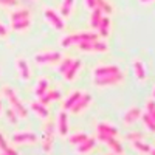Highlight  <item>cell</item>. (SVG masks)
I'll return each instance as SVG.
<instances>
[{
	"instance_id": "cell-1",
	"label": "cell",
	"mask_w": 155,
	"mask_h": 155,
	"mask_svg": "<svg viewBox=\"0 0 155 155\" xmlns=\"http://www.w3.org/2000/svg\"><path fill=\"white\" fill-rule=\"evenodd\" d=\"M3 93H5V96L8 98L9 104L12 106V110L17 113V116H20V118H27V116H28V110L25 109L23 104L19 101V98H17V95H16L14 90L6 85V87H3Z\"/></svg>"
},
{
	"instance_id": "cell-2",
	"label": "cell",
	"mask_w": 155,
	"mask_h": 155,
	"mask_svg": "<svg viewBox=\"0 0 155 155\" xmlns=\"http://www.w3.org/2000/svg\"><path fill=\"white\" fill-rule=\"evenodd\" d=\"M96 34H90V33H82V34H70L65 36L61 41V45L64 48H67L73 44H79V42H90V41H96Z\"/></svg>"
},
{
	"instance_id": "cell-3",
	"label": "cell",
	"mask_w": 155,
	"mask_h": 155,
	"mask_svg": "<svg viewBox=\"0 0 155 155\" xmlns=\"http://www.w3.org/2000/svg\"><path fill=\"white\" fill-rule=\"evenodd\" d=\"M53 138H54V123L47 121L44 126V135H42V149L44 152L50 153L51 147H53Z\"/></svg>"
},
{
	"instance_id": "cell-4",
	"label": "cell",
	"mask_w": 155,
	"mask_h": 155,
	"mask_svg": "<svg viewBox=\"0 0 155 155\" xmlns=\"http://www.w3.org/2000/svg\"><path fill=\"white\" fill-rule=\"evenodd\" d=\"M124 81V73L118 71L113 74H107V76H98L95 78V84L98 87H109V85H116Z\"/></svg>"
},
{
	"instance_id": "cell-5",
	"label": "cell",
	"mask_w": 155,
	"mask_h": 155,
	"mask_svg": "<svg viewBox=\"0 0 155 155\" xmlns=\"http://www.w3.org/2000/svg\"><path fill=\"white\" fill-rule=\"evenodd\" d=\"M34 61L37 64H53V62H58L61 61V53L58 51H45V53H37L34 56Z\"/></svg>"
},
{
	"instance_id": "cell-6",
	"label": "cell",
	"mask_w": 155,
	"mask_h": 155,
	"mask_svg": "<svg viewBox=\"0 0 155 155\" xmlns=\"http://www.w3.org/2000/svg\"><path fill=\"white\" fill-rule=\"evenodd\" d=\"M78 48L82 51H107V45L99 41H90V42H79Z\"/></svg>"
},
{
	"instance_id": "cell-7",
	"label": "cell",
	"mask_w": 155,
	"mask_h": 155,
	"mask_svg": "<svg viewBox=\"0 0 155 155\" xmlns=\"http://www.w3.org/2000/svg\"><path fill=\"white\" fill-rule=\"evenodd\" d=\"M36 141H37V137L31 132H20V134L12 135V143H17V144H33Z\"/></svg>"
},
{
	"instance_id": "cell-8",
	"label": "cell",
	"mask_w": 155,
	"mask_h": 155,
	"mask_svg": "<svg viewBox=\"0 0 155 155\" xmlns=\"http://www.w3.org/2000/svg\"><path fill=\"white\" fill-rule=\"evenodd\" d=\"M92 102V95H88V93H82L81 95V98L76 101V104L70 109L73 113H79V112H82V110H85L87 107H88V104Z\"/></svg>"
},
{
	"instance_id": "cell-9",
	"label": "cell",
	"mask_w": 155,
	"mask_h": 155,
	"mask_svg": "<svg viewBox=\"0 0 155 155\" xmlns=\"http://www.w3.org/2000/svg\"><path fill=\"white\" fill-rule=\"evenodd\" d=\"M98 137H99V140L106 141V144H107L115 153H123V146L115 140V137H112V135H106V134H99Z\"/></svg>"
},
{
	"instance_id": "cell-10",
	"label": "cell",
	"mask_w": 155,
	"mask_h": 155,
	"mask_svg": "<svg viewBox=\"0 0 155 155\" xmlns=\"http://www.w3.org/2000/svg\"><path fill=\"white\" fill-rule=\"evenodd\" d=\"M120 71V67L116 65H99L93 70V76L98 78V76H107V74H113V73H118Z\"/></svg>"
},
{
	"instance_id": "cell-11",
	"label": "cell",
	"mask_w": 155,
	"mask_h": 155,
	"mask_svg": "<svg viewBox=\"0 0 155 155\" xmlns=\"http://www.w3.org/2000/svg\"><path fill=\"white\" fill-rule=\"evenodd\" d=\"M58 130L61 137H67L68 134V116L65 112L59 113V118H58Z\"/></svg>"
},
{
	"instance_id": "cell-12",
	"label": "cell",
	"mask_w": 155,
	"mask_h": 155,
	"mask_svg": "<svg viewBox=\"0 0 155 155\" xmlns=\"http://www.w3.org/2000/svg\"><path fill=\"white\" fill-rule=\"evenodd\" d=\"M141 116V110L138 107H132L130 110H127L126 115H124V124H134L138 118Z\"/></svg>"
},
{
	"instance_id": "cell-13",
	"label": "cell",
	"mask_w": 155,
	"mask_h": 155,
	"mask_svg": "<svg viewBox=\"0 0 155 155\" xmlns=\"http://www.w3.org/2000/svg\"><path fill=\"white\" fill-rule=\"evenodd\" d=\"M16 65H17V71L20 74L22 79H30V68H28V64L25 59H17L16 61Z\"/></svg>"
},
{
	"instance_id": "cell-14",
	"label": "cell",
	"mask_w": 155,
	"mask_h": 155,
	"mask_svg": "<svg viewBox=\"0 0 155 155\" xmlns=\"http://www.w3.org/2000/svg\"><path fill=\"white\" fill-rule=\"evenodd\" d=\"M95 143H96L95 138H87L85 141H82L81 144H78V153H81V155L88 153L90 150L95 147Z\"/></svg>"
},
{
	"instance_id": "cell-15",
	"label": "cell",
	"mask_w": 155,
	"mask_h": 155,
	"mask_svg": "<svg viewBox=\"0 0 155 155\" xmlns=\"http://www.w3.org/2000/svg\"><path fill=\"white\" fill-rule=\"evenodd\" d=\"M82 67V64L79 62V61H73L71 62V65H70V68L64 73V76H65V79L67 81H73L74 79V76H76V73L79 71V68Z\"/></svg>"
},
{
	"instance_id": "cell-16",
	"label": "cell",
	"mask_w": 155,
	"mask_h": 155,
	"mask_svg": "<svg viewBox=\"0 0 155 155\" xmlns=\"http://www.w3.org/2000/svg\"><path fill=\"white\" fill-rule=\"evenodd\" d=\"M45 16H47V19H48V22L53 25V27L56 28V30H59V31H62L64 30V22L54 14L53 11H47L45 12Z\"/></svg>"
},
{
	"instance_id": "cell-17",
	"label": "cell",
	"mask_w": 155,
	"mask_h": 155,
	"mask_svg": "<svg viewBox=\"0 0 155 155\" xmlns=\"http://www.w3.org/2000/svg\"><path fill=\"white\" fill-rule=\"evenodd\" d=\"M98 132H99V134H106V135H112V137L118 135L116 127H113V126H110V124H106V123H99V124H98Z\"/></svg>"
},
{
	"instance_id": "cell-18",
	"label": "cell",
	"mask_w": 155,
	"mask_h": 155,
	"mask_svg": "<svg viewBox=\"0 0 155 155\" xmlns=\"http://www.w3.org/2000/svg\"><path fill=\"white\" fill-rule=\"evenodd\" d=\"M134 70H135V76L138 81H144L146 79V70H144V65L141 61H135L134 62Z\"/></svg>"
},
{
	"instance_id": "cell-19",
	"label": "cell",
	"mask_w": 155,
	"mask_h": 155,
	"mask_svg": "<svg viewBox=\"0 0 155 155\" xmlns=\"http://www.w3.org/2000/svg\"><path fill=\"white\" fill-rule=\"evenodd\" d=\"M59 98H61V92H58V90H53V92H47L44 96H41L39 99H41V104L47 106L48 102L54 101V99H59Z\"/></svg>"
},
{
	"instance_id": "cell-20",
	"label": "cell",
	"mask_w": 155,
	"mask_h": 155,
	"mask_svg": "<svg viewBox=\"0 0 155 155\" xmlns=\"http://www.w3.org/2000/svg\"><path fill=\"white\" fill-rule=\"evenodd\" d=\"M98 28H99V34L102 36V37H107L109 36V30H110V20H109V17H102L101 19V22H99V25H98Z\"/></svg>"
},
{
	"instance_id": "cell-21",
	"label": "cell",
	"mask_w": 155,
	"mask_h": 155,
	"mask_svg": "<svg viewBox=\"0 0 155 155\" xmlns=\"http://www.w3.org/2000/svg\"><path fill=\"white\" fill-rule=\"evenodd\" d=\"M31 110L33 112H36L41 118H48V110H47V107L44 106V104H41V102H33L31 104Z\"/></svg>"
},
{
	"instance_id": "cell-22",
	"label": "cell",
	"mask_w": 155,
	"mask_h": 155,
	"mask_svg": "<svg viewBox=\"0 0 155 155\" xmlns=\"http://www.w3.org/2000/svg\"><path fill=\"white\" fill-rule=\"evenodd\" d=\"M81 95H82L81 92H73V93L67 98V101L64 102V106H62V107H64V110H68V109H71V107L76 104V101L81 98Z\"/></svg>"
},
{
	"instance_id": "cell-23",
	"label": "cell",
	"mask_w": 155,
	"mask_h": 155,
	"mask_svg": "<svg viewBox=\"0 0 155 155\" xmlns=\"http://www.w3.org/2000/svg\"><path fill=\"white\" fill-rule=\"evenodd\" d=\"M47 88H48V81L44 78V79L39 81V84H37V87H36V96H37V98L44 96V95L47 93Z\"/></svg>"
},
{
	"instance_id": "cell-24",
	"label": "cell",
	"mask_w": 155,
	"mask_h": 155,
	"mask_svg": "<svg viewBox=\"0 0 155 155\" xmlns=\"http://www.w3.org/2000/svg\"><path fill=\"white\" fill-rule=\"evenodd\" d=\"M28 27H30V20L28 19H22V20L12 22V28H14L16 31H23V30H27Z\"/></svg>"
},
{
	"instance_id": "cell-25",
	"label": "cell",
	"mask_w": 155,
	"mask_h": 155,
	"mask_svg": "<svg viewBox=\"0 0 155 155\" xmlns=\"http://www.w3.org/2000/svg\"><path fill=\"white\" fill-rule=\"evenodd\" d=\"M140 118L143 120V123L146 124V127L149 129L150 132H155V121H153V120L150 118V116H149L147 113H143V115L140 116Z\"/></svg>"
},
{
	"instance_id": "cell-26",
	"label": "cell",
	"mask_w": 155,
	"mask_h": 155,
	"mask_svg": "<svg viewBox=\"0 0 155 155\" xmlns=\"http://www.w3.org/2000/svg\"><path fill=\"white\" fill-rule=\"evenodd\" d=\"M132 144H134V147L137 149V150H140V152H146V153H149L152 149H150V146L149 144H146V143H143V141H132Z\"/></svg>"
},
{
	"instance_id": "cell-27",
	"label": "cell",
	"mask_w": 155,
	"mask_h": 155,
	"mask_svg": "<svg viewBox=\"0 0 155 155\" xmlns=\"http://www.w3.org/2000/svg\"><path fill=\"white\" fill-rule=\"evenodd\" d=\"M88 137L85 135V134H76V135H73V137H70L68 138V143H71V144H81L82 141H85Z\"/></svg>"
},
{
	"instance_id": "cell-28",
	"label": "cell",
	"mask_w": 155,
	"mask_h": 155,
	"mask_svg": "<svg viewBox=\"0 0 155 155\" xmlns=\"http://www.w3.org/2000/svg\"><path fill=\"white\" fill-rule=\"evenodd\" d=\"M146 109H147V115L155 121V101H147L146 102Z\"/></svg>"
},
{
	"instance_id": "cell-29",
	"label": "cell",
	"mask_w": 155,
	"mask_h": 155,
	"mask_svg": "<svg viewBox=\"0 0 155 155\" xmlns=\"http://www.w3.org/2000/svg\"><path fill=\"white\" fill-rule=\"evenodd\" d=\"M99 22H101V12L96 9L93 14H92V20H90V23H92V27H93V28H98Z\"/></svg>"
},
{
	"instance_id": "cell-30",
	"label": "cell",
	"mask_w": 155,
	"mask_h": 155,
	"mask_svg": "<svg viewBox=\"0 0 155 155\" xmlns=\"http://www.w3.org/2000/svg\"><path fill=\"white\" fill-rule=\"evenodd\" d=\"M27 17H28V11H17V12H14V14H11L12 22L22 20V19H27Z\"/></svg>"
},
{
	"instance_id": "cell-31",
	"label": "cell",
	"mask_w": 155,
	"mask_h": 155,
	"mask_svg": "<svg viewBox=\"0 0 155 155\" xmlns=\"http://www.w3.org/2000/svg\"><path fill=\"white\" fill-rule=\"evenodd\" d=\"M71 62H73V59H70V58H67V59H64V62L61 64V67H59V73H65L68 68H70V65H71Z\"/></svg>"
},
{
	"instance_id": "cell-32",
	"label": "cell",
	"mask_w": 155,
	"mask_h": 155,
	"mask_svg": "<svg viewBox=\"0 0 155 155\" xmlns=\"http://www.w3.org/2000/svg\"><path fill=\"white\" fill-rule=\"evenodd\" d=\"M8 120H9L11 124H16L17 123V116H16L14 110H8Z\"/></svg>"
},
{
	"instance_id": "cell-33",
	"label": "cell",
	"mask_w": 155,
	"mask_h": 155,
	"mask_svg": "<svg viewBox=\"0 0 155 155\" xmlns=\"http://www.w3.org/2000/svg\"><path fill=\"white\" fill-rule=\"evenodd\" d=\"M127 140H130V141H140V140H143V135H141V134H129L127 135Z\"/></svg>"
},
{
	"instance_id": "cell-34",
	"label": "cell",
	"mask_w": 155,
	"mask_h": 155,
	"mask_svg": "<svg viewBox=\"0 0 155 155\" xmlns=\"http://www.w3.org/2000/svg\"><path fill=\"white\" fill-rule=\"evenodd\" d=\"M71 3H73V0H67V2L65 3H64V8H62V12H64V14H68V12H70V6H71Z\"/></svg>"
},
{
	"instance_id": "cell-35",
	"label": "cell",
	"mask_w": 155,
	"mask_h": 155,
	"mask_svg": "<svg viewBox=\"0 0 155 155\" xmlns=\"http://www.w3.org/2000/svg\"><path fill=\"white\" fill-rule=\"evenodd\" d=\"M99 5L102 6V9H106L107 12H110V11H112V9L109 8V5H107V3H104V2H101V0H99Z\"/></svg>"
},
{
	"instance_id": "cell-36",
	"label": "cell",
	"mask_w": 155,
	"mask_h": 155,
	"mask_svg": "<svg viewBox=\"0 0 155 155\" xmlns=\"http://www.w3.org/2000/svg\"><path fill=\"white\" fill-rule=\"evenodd\" d=\"M0 36H2V37L6 36V28L3 27V25H0Z\"/></svg>"
},
{
	"instance_id": "cell-37",
	"label": "cell",
	"mask_w": 155,
	"mask_h": 155,
	"mask_svg": "<svg viewBox=\"0 0 155 155\" xmlns=\"http://www.w3.org/2000/svg\"><path fill=\"white\" fill-rule=\"evenodd\" d=\"M0 2H3V3H9V5H14V3H16V0H0Z\"/></svg>"
},
{
	"instance_id": "cell-38",
	"label": "cell",
	"mask_w": 155,
	"mask_h": 155,
	"mask_svg": "<svg viewBox=\"0 0 155 155\" xmlns=\"http://www.w3.org/2000/svg\"><path fill=\"white\" fill-rule=\"evenodd\" d=\"M87 3H88L90 8H93V6H95V2H93V0H87Z\"/></svg>"
},
{
	"instance_id": "cell-39",
	"label": "cell",
	"mask_w": 155,
	"mask_h": 155,
	"mask_svg": "<svg viewBox=\"0 0 155 155\" xmlns=\"http://www.w3.org/2000/svg\"><path fill=\"white\" fill-rule=\"evenodd\" d=\"M149 153H150V155H155V150H150Z\"/></svg>"
},
{
	"instance_id": "cell-40",
	"label": "cell",
	"mask_w": 155,
	"mask_h": 155,
	"mask_svg": "<svg viewBox=\"0 0 155 155\" xmlns=\"http://www.w3.org/2000/svg\"><path fill=\"white\" fill-rule=\"evenodd\" d=\"M152 95H153V98H155V88H153V92H152Z\"/></svg>"
},
{
	"instance_id": "cell-41",
	"label": "cell",
	"mask_w": 155,
	"mask_h": 155,
	"mask_svg": "<svg viewBox=\"0 0 155 155\" xmlns=\"http://www.w3.org/2000/svg\"><path fill=\"white\" fill-rule=\"evenodd\" d=\"M143 2H147V0H143Z\"/></svg>"
},
{
	"instance_id": "cell-42",
	"label": "cell",
	"mask_w": 155,
	"mask_h": 155,
	"mask_svg": "<svg viewBox=\"0 0 155 155\" xmlns=\"http://www.w3.org/2000/svg\"><path fill=\"white\" fill-rule=\"evenodd\" d=\"M109 155H113V153H109Z\"/></svg>"
},
{
	"instance_id": "cell-43",
	"label": "cell",
	"mask_w": 155,
	"mask_h": 155,
	"mask_svg": "<svg viewBox=\"0 0 155 155\" xmlns=\"http://www.w3.org/2000/svg\"><path fill=\"white\" fill-rule=\"evenodd\" d=\"M0 109H2V106H0Z\"/></svg>"
},
{
	"instance_id": "cell-44",
	"label": "cell",
	"mask_w": 155,
	"mask_h": 155,
	"mask_svg": "<svg viewBox=\"0 0 155 155\" xmlns=\"http://www.w3.org/2000/svg\"><path fill=\"white\" fill-rule=\"evenodd\" d=\"M3 155H5V153H3Z\"/></svg>"
}]
</instances>
